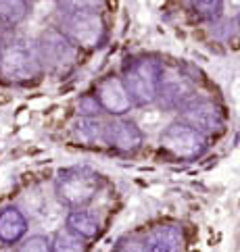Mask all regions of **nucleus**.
Segmentation results:
<instances>
[{"mask_svg":"<svg viewBox=\"0 0 240 252\" xmlns=\"http://www.w3.org/2000/svg\"><path fill=\"white\" fill-rule=\"evenodd\" d=\"M92 175L67 173L55 194L0 209V252H94L119 206Z\"/></svg>","mask_w":240,"mask_h":252,"instance_id":"obj_1","label":"nucleus"},{"mask_svg":"<svg viewBox=\"0 0 240 252\" xmlns=\"http://www.w3.org/2000/svg\"><path fill=\"white\" fill-rule=\"evenodd\" d=\"M106 252H201V236L190 221L161 217L123 233Z\"/></svg>","mask_w":240,"mask_h":252,"instance_id":"obj_2","label":"nucleus"},{"mask_svg":"<svg viewBox=\"0 0 240 252\" xmlns=\"http://www.w3.org/2000/svg\"><path fill=\"white\" fill-rule=\"evenodd\" d=\"M106 6H109L111 13H115L119 8V0H106Z\"/></svg>","mask_w":240,"mask_h":252,"instance_id":"obj_3","label":"nucleus"},{"mask_svg":"<svg viewBox=\"0 0 240 252\" xmlns=\"http://www.w3.org/2000/svg\"><path fill=\"white\" fill-rule=\"evenodd\" d=\"M234 252H240V240H238V244H236V248H234Z\"/></svg>","mask_w":240,"mask_h":252,"instance_id":"obj_5","label":"nucleus"},{"mask_svg":"<svg viewBox=\"0 0 240 252\" xmlns=\"http://www.w3.org/2000/svg\"><path fill=\"white\" fill-rule=\"evenodd\" d=\"M11 102V94H6V92H0V106H4Z\"/></svg>","mask_w":240,"mask_h":252,"instance_id":"obj_4","label":"nucleus"}]
</instances>
